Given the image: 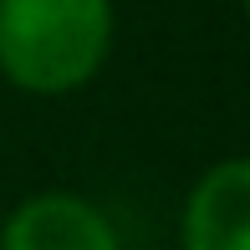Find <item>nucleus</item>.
I'll list each match as a JSON object with an SVG mask.
<instances>
[{
  "mask_svg": "<svg viewBox=\"0 0 250 250\" xmlns=\"http://www.w3.org/2000/svg\"><path fill=\"white\" fill-rule=\"evenodd\" d=\"M107 0H0V72L26 92H72L102 66Z\"/></svg>",
  "mask_w": 250,
  "mask_h": 250,
  "instance_id": "f257e3e1",
  "label": "nucleus"
},
{
  "mask_svg": "<svg viewBox=\"0 0 250 250\" xmlns=\"http://www.w3.org/2000/svg\"><path fill=\"white\" fill-rule=\"evenodd\" d=\"M189 250H250V158L209 168L184 214Z\"/></svg>",
  "mask_w": 250,
  "mask_h": 250,
  "instance_id": "f03ea898",
  "label": "nucleus"
},
{
  "mask_svg": "<svg viewBox=\"0 0 250 250\" xmlns=\"http://www.w3.org/2000/svg\"><path fill=\"white\" fill-rule=\"evenodd\" d=\"M0 250H118L112 225L72 194H41L10 214Z\"/></svg>",
  "mask_w": 250,
  "mask_h": 250,
  "instance_id": "7ed1b4c3",
  "label": "nucleus"
},
{
  "mask_svg": "<svg viewBox=\"0 0 250 250\" xmlns=\"http://www.w3.org/2000/svg\"><path fill=\"white\" fill-rule=\"evenodd\" d=\"M245 10H250V0H245Z\"/></svg>",
  "mask_w": 250,
  "mask_h": 250,
  "instance_id": "20e7f679",
  "label": "nucleus"
}]
</instances>
